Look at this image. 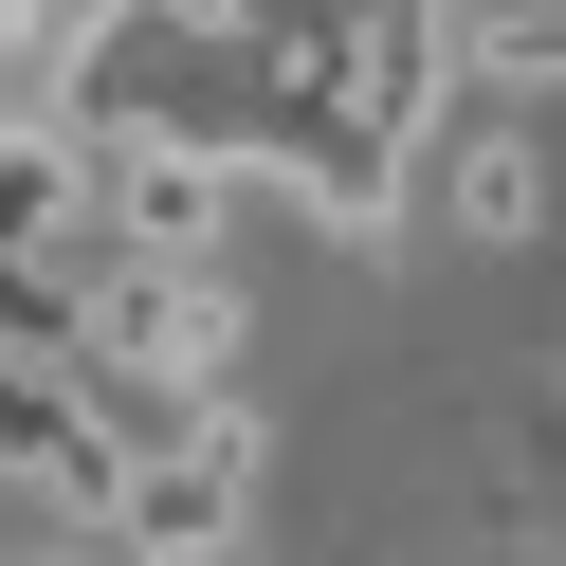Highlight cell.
Here are the masks:
<instances>
[{
	"label": "cell",
	"instance_id": "4",
	"mask_svg": "<svg viewBox=\"0 0 566 566\" xmlns=\"http://www.w3.org/2000/svg\"><path fill=\"white\" fill-rule=\"evenodd\" d=\"M38 566H111V548H92V530H74V548H38Z\"/></svg>",
	"mask_w": 566,
	"mask_h": 566
},
{
	"label": "cell",
	"instance_id": "1",
	"mask_svg": "<svg viewBox=\"0 0 566 566\" xmlns=\"http://www.w3.org/2000/svg\"><path fill=\"white\" fill-rule=\"evenodd\" d=\"M420 165H439V220H457V238H530V220H548V147H530L512 92L439 111V128H420Z\"/></svg>",
	"mask_w": 566,
	"mask_h": 566
},
{
	"label": "cell",
	"instance_id": "2",
	"mask_svg": "<svg viewBox=\"0 0 566 566\" xmlns=\"http://www.w3.org/2000/svg\"><path fill=\"white\" fill-rule=\"evenodd\" d=\"M457 92H566V0H457Z\"/></svg>",
	"mask_w": 566,
	"mask_h": 566
},
{
	"label": "cell",
	"instance_id": "3",
	"mask_svg": "<svg viewBox=\"0 0 566 566\" xmlns=\"http://www.w3.org/2000/svg\"><path fill=\"white\" fill-rule=\"evenodd\" d=\"M0 74H55V0H0Z\"/></svg>",
	"mask_w": 566,
	"mask_h": 566
}]
</instances>
